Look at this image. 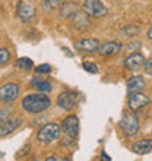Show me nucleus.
Masks as SVG:
<instances>
[{
	"label": "nucleus",
	"mask_w": 152,
	"mask_h": 161,
	"mask_svg": "<svg viewBox=\"0 0 152 161\" xmlns=\"http://www.w3.org/2000/svg\"><path fill=\"white\" fill-rule=\"evenodd\" d=\"M21 106L30 114H40V113H44L47 108H50L51 100L44 92L26 94L25 97L22 98Z\"/></svg>",
	"instance_id": "f257e3e1"
},
{
	"label": "nucleus",
	"mask_w": 152,
	"mask_h": 161,
	"mask_svg": "<svg viewBox=\"0 0 152 161\" xmlns=\"http://www.w3.org/2000/svg\"><path fill=\"white\" fill-rule=\"evenodd\" d=\"M62 133L64 138L60 139V145L62 147H73L79 133V117L76 114H70L68 117H64L62 122Z\"/></svg>",
	"instance_id": "f03ea898"
},
{
	"label": "nucleus",
	"mask_w": 152,
	"mask_h": 161,
	"mask_svg": "<svg viewBox=\"0 0 152 161\" xmlns=\"http://www.w3.org/2000/svg\"><path fill=\"white\" fill-rule=\"evenodd\" d=\"M60 135H62V126L56 122H50L38 129L37 141L41 144H51V142L60 139Z\"/></svg>",
	"instance_id": "7ed1b4c3"
},
{
	"label": "nucleus",
	"mask_w": 152,
	"mask_h": 161,
	"mask_svg": "<svg viewBox=\"0 0 152 161\" xmlns=\"http://www.w3.org/2000/svg\"><path fill=\"white\" fill-rule=\"evenodd\" d=\"M120 129L126 136H135L139 133V117L136 116V111H124L122 116V120L118 123Z\"/></svg>",
	"instance_id": "20e7f679"
},
{
	"label": "nucleus",
	"mask_w": 152,
	"mask_h": 161,
	"mask_svg": "<svg viewBox=\"0 0 152 161\" xmlns=\"http://www.w3.org/2000/svg\"><path fill=\"white\" fill-rule=\"evenodd\" d=\"M82 9L86 15L94 18H104L108 13V9L101 0H84Z\"/></svg>",
	"instance_id": "39448f33"
},
{
	"label": "nucleus",
	"mask_w": 152,
	"mask_h": 161,
	"mask_svg": "<svg viewBox=\"0 0 152 161\" xmlns=\"http://www.w3.org/2000/svg\"><path fill=\"white\" fill-rule=\"evenodd\" d=\"M76 103H78V92L72 91V89H66L63 92H60L59 97H57V107L60 110H64V111L73 110Z\"/></svg>",
	"instance_id": "423d86ee"
},
{
	"label": "nucleus",
	"mask_w": 152,
	"mask_h": 161,
	"mask_svg": "<svg viewBox=\"0 0 152 161\" xmlns=\"http://www.w3.org/2000/svg\"><path fill=\"white\" fill-rule=\"evenodd\" d=\"M19 85L16 82H6L0 86V101L2 103H13L19 97Z\"/></svg>",
	"instance_id": "0eeeda50"
},
{
	"label": "nucleus",
	"mask_w": 152,
	"mask_h": 161,
	"mask_svg": "<svg viewBox=\"0 0 152 161\" xmlns=\"http://www.w3.org/2000/svg\"><path fill=\"white\" fill-rule=\"evenodd\" d=\"M151 103V98L146 95V94L140 92H130L129 94V98H127V106L132 111H139L142 110L144 107H146Z\"/></svg>",
	"instance_id": "6e6552de"
},
{
	"label": "nucleus",
	"mask_w": 152,
	"mask_h": 161,
	"mask_svg": "<svg viewBox=\"0 0 152 161\" xmlns=\"http://www.w3.org/2000/svg\"><path fill=\"white\" fill-rule=\"evenodd\" d=\"M16 15L24 24H30V22L34 21L35 15H37V10H35V8L32 6V4L25 3V2H22L21 0V2L18 3Z\"/></svg>",
	"instance_id": "1a4fd4ad"
},
{
	"label": "nucleus",
	"mask_w": 152,
	"mask_h": 161,
	"mask_svg": "<svg viewBox=\"0 0 152 161\" xmlns=\"http://www.w3.org/2000/svg\"><path fill=\"white\" fill-rule=\"evenodd\" d=\"M73 48L79 53H95L100 48V41L97 38H82L73 42Z\"/></svg>",
	"instance_id": "9d476101"
},
{
	"label": "nucleus",
	"mask_w": 152,
	"mask_h": 161,
	"mask_svg": "<svg viewBox=\"0 0 152 161\" xmlns=\"http://www.w3.org/2000/svg\"><path fill=\"white\" fill-rule=\"evenodd\" d=\"M21 125H22L21 117H9L8 120H4V122L0 125V138L10 135V133L16 130Z\"/></svg>",
	"instance_id": "9b49d317"
},
{
	"label": "nucleus",
	"mask_w": 152,
	"mask_h": 161,
	"mask_svg": "<svg viewBox=\"0 0 152 161\" xmlns=\"http://www.w3.org/2000/svg\"><path fill=\"white\" fill-rule=\"evenodd\" d=\"M145 63V57L142 53H132L124 59V68L127 70H136L140 66H144Z\"/></svg>",
	"instance_id": "f8f14e48"
},
{
	"label": "nucleus",
	"mask_w": 152,
	"mask_h": 161,
	"mask_svg": "<svg viewBox=\"0 0 152 161\" xmlns=\"http://www.w3.org/2000/svg\"><path fill=\"white\" fill-rule=\"evenodd\" d=\"M122 48H123V46L120 42L107 41V42H104V44H100L98 51H100V54H102V56H114V54H117V53H120Z\"/></svg>",
	"instance_id": "ddd939ff"
},
{
	"label": "nucleus",
	"mask_w": 152,
	"mask_h": 161,
	"mask_svg": "<svg viewBox=\"0 0 152 161\" xmlns=\"http://www.w3.org/2000/svg\"><path fill=\"white\" fill-rule=\"evenodd\" d=\"M132 151L138 155H145L152 151V139H140L133 142L132 145Z\"/></svg>",
	"instance_id": "4468645a"
},
{
	"label": "nucleus",
	"mask_w": 152,
	"mask_h": 161,
	"mask_svg": "<svg viewBox=\"0 0 152 161\" xmlns=\"http://www.w3.org/2000/svg\"><path fill=\"white\" fill-rule=\"evenodd\" d=\"M127 85V91H129V94L130 92H138V91H142V89L146 86V82H145V78L144 76H132L127 79L126 82Z\"/></svg>",
	"instance_id": "2eb2a0df"
},
{
	"label": "nucleus",
	"mask_w": 152,
	"mask_h": 161,
	"mask_svg": "<svg viewBox=\"0 0 152 161\" xmlns=\"http://www.w3.org/2000/svg\"><path fill=\"white\" fill-rule=\"evenodd\" d=\"M31 85L37 89L38 92H44V94L50 92L51 89H53V85H51L50 80L42 79V78H40V76L32 78V79H31Z\"/></svg>",
	"instance_id": "dca6fc26"
},
{
	"label": "nucleus",
	"mask_w": 152,
	"mask_h": 161,
	"mask_svg": "<svg viewBox=\"0 0 152 161\" xmlns=\"http://www.w3.org/2000/svg\"><path fill=\"white\" fill-rule=\"evenodd\" d=\"M60 13H62L63 18H69V19H70L75 13H78V6H76L75 3H70V2H69V3H63L62 4V12Z\"/></svg>",
	"instance_id": "f3484780"
},
{
	"label": "nucleus",
	"mask_w": 152,
	"mask_h": 161,
	"mask_svg": "<svg viewBox=\"0 0 152 161\" xmlns=\"http://www.w3.org/2000/svg\"><path fill=\"white\" fill-rule=\"evenodd\" d=\"M16 68L24 70V72H30L31 69L34 68V62L30 57H21L16 60Z\"/></svg>",
	"instance_id": "a211bd4d"
},
{
	"label": "nucleus",
	"mask_w": 152,
	"mask_h": 161,
	"mask_svg": "<svg viewBox=\"0 0 152 161\" xmlns=\"http://www.w3.org/2000/svg\"><path fill=\"white\" fill-rule=\"evenodd\" d=\"M64 3V0H42V8L47 12H53L56 9L62 8V4Z\"/></svg>",
	"instance_id": "6ab92c4d"
},
{
	"label": "nucleus",
	"mask_w": 152,
	"mask_h": 161,
	"mask_svg": "<svg viewBox=\"0 0 152 161\" xmlns=\"http://www.w3.org/2000/svg\"><path fill=\"white\" fill-rule=\"evenodd\" d=\"M138 32H139V26L138 25H127L118 32V35H120V37H124V38H132V37L135 34H138Z\"/></svg>",
	"instance_id": "aec40b11"
},
{
	"label": "nucleus",
	"mask_w": 152,
	"mask_h": 161,
	"mask_svg": "<svg viewBox=\"0 0 152 161\" xmlns=\"http://www.w3.org/2000/svg\"><path fill=\"white\" fill-rule=\"evenodd\" d=\"M10 50H9L8 47H2L0 48V66H3V64H8L9 60H10Z\"/></svg>",
	"instance_id": "412c9836"
},
{
	"label": "nucleus",
	"mask_w": 152,
	"mask_h": 161,
	"mask_svg": "<svg viewBox=\"0 0 152 161\" xmlns=\"http://www.w3.org/2000/svg\"><path fill=\"white\" fill-rule=\"evenodd\" d=\"M12 107H0V125L12 116Z\"/></svg>",
	"instance_id": "4be33fe9"
},
{
	"label": "nucleus",
	"mask_w": 152,
	"mask_h": 161,
	"mask_svg": "<svg viewBox=\"0 0 152 161\" xmlns=\"http://www.w3.org/2000/svg\"><path fill=\"white\" fill-rule=\"evenodd\" d=\"M82 68H84V70H86L88 73H92V75H95V73H98V66L95 63H92V62H84L82 63Z\"/></svg>",
	"instance_id": "5701e85b"
},
{
	"label": "nucleus",
	"mask_w": 152,
	"mask_h": 161,
	"mask_svg": "<svg viewBox=\"0 0 152 161\" xmlns=\"http://www.w3.org/2000/svg\"><path fill=\"white\" fill-rule=\"evenodd\" d=\"M35 72L41 73V75H44V73H50L51 72V66H50V64H47V63L40 64L38 68H35Z\"/></svg>",
	"instance_id": "b1692460"
},
{
	"label": "nucleus",
	"mask_w": 152,
	"mask_h": 161,
	"mask_svg": "<svg viewBox=\"0 0 152 161\" xmlns=\"http://www.w3.org/2000/svg\"><path fill=\"white\" fill-rule=\"evenodd\" d=\"M144 68H145V73H146V75H149V76H152V57L145 62Z\"/></svg>",
	"instance_id": "393cba45"
},
{
	"label": "nucleus",
	"mask_w": 152,
	"mask_h": 161,
	"mask_svg": "<svg viewBox=\"0 0 152 161\" xmlns=\"http://www.w3.org/2000/svg\"><path fill=\"white\" fill-rule=\"evenodd\" d=\"M28 149H31V145H30V144H26V145H25V147H24V148H22V149H21V151H19V153H18V155H16V157H18V158H21V157H24V154H25V153H26V151H28Z\"/></svg>",
	"instance_id": "a878e982"
},
{
	"label": "nucleus",
	"mask_w": 152,
	"mask_h": 161,
	"mask_svg": "<svg viewBox=\"0 0 152 161\" xmlns=\"http://www.w3.org/2000/svg\"><path fill=\"white\" fill-rule=\"evenodd\" d=\"M63 160H69V158H64V157H56V155H53V157H47V161H63Z\"/></svg>",
	"instance_id": "bb28decb"
},
{
	"label": "nucleus",
	"mask_w": 152,
	"mask_h": 161,
	"mask_svg": "<svg viewBox=\"0 0 152 161\" xmlns=\"http://www.w3.org/2000/svg\"><path fill=\"white\" fill-rule=\"evenodd\" d=\"M101 158H102V160H106V161H110L111 160V157H108V155H107L106 151H102V153H101Z\"/></svg>",
	"instance_id": "cd10ccee"
},
{
	"label": "nucleus",
	"mask_w": 152,
	"mask_h": 161,
	"mask_svg": "<svg viewBox=\"0 0 152 161\" xmlns=\"http://www.w3.org/2000/svg\"><path fill=\"white\" fill-rule=\"evenodd\" d=\"M148 38L152 40V25L149 26V30H148Z\"/></svg>",
	"instance_id": "c85d7f7f"
}]
</instances>
